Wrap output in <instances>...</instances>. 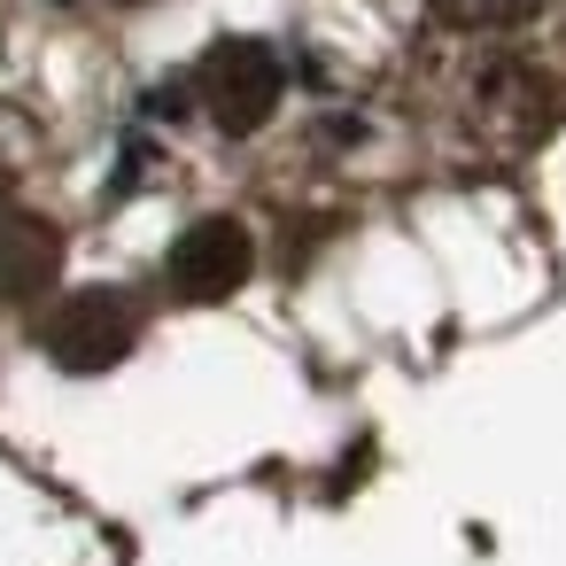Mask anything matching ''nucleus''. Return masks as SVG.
I'll use <instances>...</instances> for the list:
<instances>
[{
    "instance_id": "6",
    "label": "nucleus",
    "mask_w": 566,
    "mask_h": 566,
    "mask_svg": "<svg viewBox=\"0 0 566 566\" xmlns=\"http://www.w3.org/2000/svg\"><path fill=\"white\" fill-rule=\"evenodd\" d=\"M117 9H133V0H117Z\"/></svg>"
},
{
    "instance_id": "1",
    "label": "nucleus",
    "mask_w": 566,
    "mask_h": 566,
    "mask_svg": "<svg viewBox=\"0 0 566 566\" xmlns=\"http://www.w3.org/2000/svg\"><path fill=\"white\" fill-rule=\"evenodd\" d=\"M287 94V63L264 48V40H218L202 63H195V102L218 133H256Z\"/></svg>"
},
{
    "instance_id": "2",
    "label": "nucleus",
    "mask_w": 566,
    "mask_h": 566,
    "mask_svg": "<svg viewBox=\"0 0 566 566\" xmlns=\"http://www.w3.org/2000/svg\"><path fill=\"white\" fill-rule=\"evenodd\" d=\"M40 342H48V357L63 373H109L140 342V303L125 287H78V295L55 303V318H48Z\"/></svg>"
},
{
    "instance_id": "5",
    "label": "nucleus",
    "mask_w": 566,
    "mask_h": 566,
    "mask_svg": "<svg viewBox=\"0 0 566 566\" xmlns=\"http://www.w3.org/2000/svg\"><path fill=\"white\" fill-rule=\"evenodd\" d=\"M427 9H434L442 24H458V32H496V24H520V17H535L543 0H427Z\"/></svg>"
},
{
    "instance_id": "4",
    "label": "nucleus",
    "mask_w": 566,
    "mask_h": 566,
    "mask_svg": "<svg viewBox=\"0 0 566 566\" xmlns=\"http://www.w3.org/2000/svg\"><path fill=\"white\" fill-rule=\"evenodd\" d=\"M63 272V233L32 210L0 218V303H40Z\"/></svg>"
},
{
    "instance_id": "3",
    "label": "nucleus",
    "mask_w": 566,
    "mask_h": 566,
    "mask_svg": "<svg viewBox=\"0 0 566 566\" xmlns=\"http://www.w3.org/2000/svg\"><path fill=\"white\" fill-rule=\"evenodd\" d=\"M249 264H256V241H249L241 218H195V226L171 241L164 280H171L179 303H226V295L249 280Z\"/></svg>"
}]
</instances>
